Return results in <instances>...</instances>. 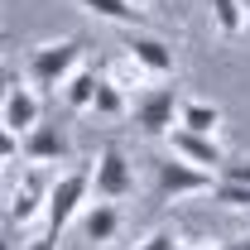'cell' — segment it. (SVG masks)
<instances>
[{"mask_svg": "<svg viewBox=\"0 0 250 250\" xmlns=\"http://www.w3.org/2000/svg\"><path fill=\"white\" fill-rule=\"evenodd\" d=\"M10 82H15V77H10V72H5V62H0V96L10 92Z\"/></svg>", "mask_w": 250, "mask_h": 250, "instance_id": "24", "label": "cell"}, {"mask_svg": "<svg viewBox=\"0 0 250 250\" xmlns=\"http://www.w3.org/2000/svg\"><path fill=\"white\" fill-rule=\"evenodd\" d=\"M24 250H58V236H39V241H29Z\"/></svg>", "mask_w": 250, "mask_h": 250, "instance_id": "22", "label": "cell"}, {"mask_svg": "<svg viewBox=\"0 0 250 250\" xmlns=\"http://www.w3.org/2000/svg\"><path fill=\"white\" fill-rule=\"evenodd\" d=\"M178 250H212V246H202V241H178Z\"/></svg>", "mask_w": 250, "mask_h": 250, "instance_id": "25", "label": "cell"}, {"mask_svg": "<svg viewBox=\"0 0 250 250\" xmlns=\"http://www.w3.org/2000/svg\"><path fill=\"white\" fill-rule=\"evenodd\" d=\"M101 77H106L111 87H121V92H135V87H145V82H149V77H145V67L130 58L125 48H121L111 62H106V67H101Z\"/></svg>", "mask_w": 250, "mask_h": 250, "instance_id": "15", "label": "cell"}, {"mask_svg": "<svg viewBox=\"0 0 250 250\" xmlns=\"http://www.w3.org/2000/svg\"><path fill=\"white\" fill-rule=\"evenodd\" d=\"M217 125H221V106L217 101H178V130L217 135Z\"/></svg>", "mask_w": 250, "mask_h": 250, "instance_id": "14", "label": "cell"}, {"mask_svg": "<svg viewBox=\"0 0 250 250\" xmlns=\"http://www.w3.org/2000/svg\"><path fill=\"white\" fill-rule=\"evenodd\" d=\"M87 15L96 20H111V24H125V29H145L149 24V10H140L135 0H77Z\"/></svg>", "mask_w": 250, "mask_h": 250, "instance_id": "11", "label": "cell"}, {"mask_svg": "<svg viewBox=\"0 0 250 250\" xmlns=\"http://www.w3.org/2000/svg\"><path fill=\"white\" fill-rule=\"evenodd\" d=\"M178 241H183L178 231H149V236H145L135 250H178Z\"/></svg>", "mask_w": 250, "mask_h": 250, "instance_id": "20", "label": "cell"}, {"mask_svg": "<svg viewBox=\"0 0 250 250\" xmlns=\"http://www.w3.org/2000/svg\"><path fill=\"white\" fill-rule=\"evenodd\" d=\"M48 168H39V164H24L20 168V183L10 192V221L15 226H29V221L43 217V202H48Z\"/></svg>", "mask_w": 250, "mask_h": 250, "instance_id": "5", "label": "cell"}, {"mask_svg": "<svg viewBox=\"0 0 250 250\" xmlns=\"http://www.w3.org/2000/svg\"><path fill=\"white\" fill-rule=\"evenodd\" d=\"M87 197H92V164H77V168L58 173V178L48 183V202H43L48 236H62V226L87 207Z\"/></svg>", "mask_w": 250, "mask_h": 250, "instance_id": "2", "label": "cell"}, {"mask_svg": "<svg viewBox=\"0 0 250 250\" xmlns=\"http://www.w3.org/2000/svg\"><path fill=\"white\" fill-rule=\"evenodd\" d=\"M77 217H82V236L96 241V246H106L121 231V207L116 202H87V212H77Z\"/></svg>", "mask_w": 250, "mask_h": 250, "instance_id": "12", "label": "cell"}, {"mask_svg": "<svg viewBox=\"0 0 250 250\" xmlns=\"http://www.w3.org/2000/svg\"><path fill=\"white\" fill-rule=\"evenodd\" d=\"M178 87H145V92L135 96V106H130V116L140 125V135H149V140H164L173 125H178Z\"/></svg>", "mask_w": 250, "mask_h": 250, "instance_id": "3", "label": "cell"}, {"mask_svg": "<svg viewBox=\"0 0 250 250\" xmlns=\"http://www.w3.org/2000/svg\"><path fill=\"white\" fill-rule=\"evenodd\" d=\"M15 154H20V135H10V130L0 125V164H10Z\"/></svg>", "mask_w": 250, "mask_h": 250, "instance_id": "21", "label": "cell"}, {"mask_svg": "<svg viewBox=\"0 0 250 250\" xmlns=\"http://www.w3.org/2000/svg\"><path fill=\"white\" fill-rule=\"evenodd\" d=\"M212 188V173L207 168H192V164H183V159H164L159 164V192L168 197V202H178V197H197V192H207Z\"/></svg>", "mask_w": 250, "mask_h": 250, "instance_id": "8", "label": "cell"}, {"mask_svg": "<svg viewBox=\"0 0 250 250\" xmlns=\"http://www.w3.org/2000/svg\"><path fill=\"white\" fill-rule=\"evenodd\" d=\"M77 62H87V43H82V39H53V43H39V48L29 53V87L39 96H43V92H58Z\"/></svg>", "mask_w": 250, "mask_h": 250, "instance_id": "1", "label": "cell"}, {"mask_svg": "<svg viewBox=\"0 0 250 250\" xmlns=\"http://www.w3.org/2000/svg\"><path fill=\"white\" fill-rule=\"evenodd\" d=\"M92 188L101 202H121L135 192V168H130V159H125L121 145H106L92 164Z\"/></svg>", "mask_w": 250, "mask_h": 250, "instance_id": "4", "label": "cell"}, {"mask_svg": "<svg viewBox=\"0 0 250 250\" xmlns=\"http://www.w3.org/2000/svg\"><path fill=\"white\" fill-rule=\"evenodd\" d=\"M207 10H212V24H217L221 39H241V29H246V5L241 0H207Z\"/></svg>", "mask_w": 250, "mask_h": 250, "instance_id": "16", "label": "cell"}, {"mask_svg": "<svg viewBox=\"0 0 250 250\" xmlns=\"http://www.w3.org/2000/svg\"><path fill=\"white\" fill-rule=\"evenodd\" d=\"M96 67H87V62H77L72 72H67V82L58 87V96H62V106L67 111H92V92H96Z\"/></svg>", "mask_w": 250, "mask_h": 250, "instance_id": "13", "label": "cell"}, {"mask_svg": "<svg viewBox=\"0 0 250 250\" xmlns=\"http://www.w3.org/2000/svg\"><path fill=\"white\" fill-rule=\"evenodd\" d=\"M241 34H250V5H246V29H241Z\"/></svg>", "mask_w": 250, "mask_h": 250, "instance_id": "27", "label": "cell"}, {"mask_svg": "<svg viewBox=\"0 0 250 250\" xmlns=\"http://www.w3.org/2000/svg\"><path fill=\"white\" fill-rule=\"evenodd\" d=\"M39 121H43V96L34 92V87H24V82H10V92L0 96V125L10 135H24Z\"/></svg>", "mask_w": 250, "mask_h": 250, "instance_id": "6", "label": "cell"}, {"mask_svg": "<svg viewBox=\"0 0 250 250\" xmlns=\"http://www.w3.org/2000/svg\"><path fill=\"white\" fill-rule=\"evenodd\" d=\"M92 111H101V116H125V111H130V101H125V92H121V87H111L106 77H96Z\"/></svg>", "mask_w": 250, "mask_h": 250, "instance_id": "17", "label": "cell"}, {"mask_svg": "<svg viewBox=\"0 0 250 250\" xmlns=\"http://www.w3.org/2000/svg\"><path fill=\"white\" fill-rule=\"evenodd\" d=\"M0 197H5V183H0Z\"/></svg>", "mask_w": 250, "mask_h": 250, "instance_id": "29", "label": "cell"}, {"mask_svg": "<svg viewBox=\"0 0 250 250\" xmlns=\"http://www.w3.org/2000/svg\"><path fill=\"white\" fill-rule=\"evenodd\" d=\"M125 53L145 67V77H168V72H173V43L159 39V34L135 29L130 39H125Z\"/></svg>", "mask_w": 250, "mask_h": 250, "instance_id": "10", "label": "cell"}, {"mask_svg": "<svg viewBox=\"0 0 250 250\" xmlns=\"http://www.w3.org/2000/svg\"><path fill=\"white\" fill-rule=\"evenodd\" d=\"M221 250H250V236H236V241H226Z\"/></svg>", "mask_w": 250, "mask_h": 250, "instance_id": "23", "label": "cell"}, {"mask_svg": "<svg viewBox=\"0 0 250 250\" xmlns=\"http://www.w3.org/2000/svg\"><path fill=\"white\" fill-rule=\"evenodd\" d=\"M0 250H15V241H10V236H5V231H0Z\"/></svg>", "mask_w": 250, "mask_h": 250, "instance_id": "26", "label": "cell"}, {"mask_svg": "<svg viewBox=\"0 0 250 250\" xmlns=\"http://www.w3.org/2000/svg\"><path fill=\"white\" fill-rule=\"evenodd\" d=\"M164 140H168V154L173 159H183V164H192V168H207V173L226 159L221 145H217V135H192V130H178V125H173Z\"/></svg>", "mask_w": 250, "mask_h": 250, "instance_id": "9", "label": "cell"}, {"mask_svg": "<svg viewBox=\"0 0 250 250\" xmlns=\"http://www.w3.org/2000/svg\"><path fill=\"white\" fill-rule=\"evenodd\" d=\"M217 178H221V183H246L250 188V159H221Z\"/></svg>", "mask_w": 250, "mask_h": 250, "instance_id": "19", "label": "cell"}, {"mask_svg": "<svg viewBox=\"0 0 250 250\" xmlns=\"http://www.w3.org/2000/svg\"><path fill=\"white\" fill-rule=\"evenodd\" d=\"M135 5H140V10H145V5H159V0H135Z\"/></svg>", "mask_w": 250, "mask_h": 250, "instance_id": "28", "label": "cell"}, {"mask_svg": "<svg viewBox=\"0 0 250 250\" xmlns=\"http://www.w3.org/2000/svg\"><path fill=\"white\" fill-rule=\"evenodd\" d=\"M212 202H221V207H231V212H250V188L246 183H221V178H212Z\"/></svg>", "mask_w": 250, "mask_h": 250, "instance_id": "18", "label": "cell"}, {"mask_svg": "<svg viewBox=\"0 0 250 250\" xmlns=\"http://www.w3.org/2000/svg\"><path fill=\"white\" fill-rule=\"evenodd\" d=\"M20 154L29 159V164H39V168H48V164H62V159L72 154V145H67L62 125L39 121L34 130H24V135H20Z\"/></svg>", "mask_w": 250, "mask_h": 250, "instance_id": "7", "label": "cell"}]
</instances>
